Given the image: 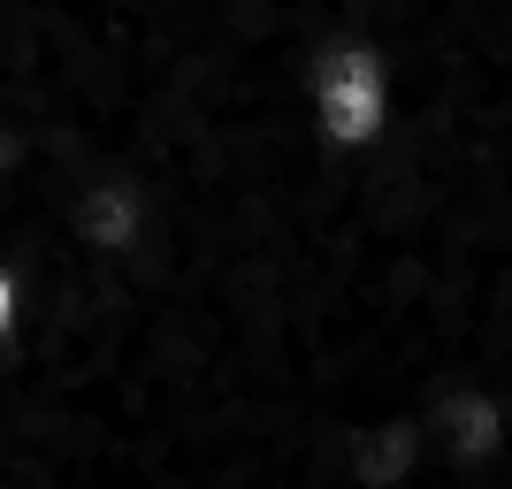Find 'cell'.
Returning <instances> with one entry per match:
<instances>
[{
    "label": "cell",
    "instance_id": "1",
    "mask_svg": "<svg viewBox=\"0 0 512 489\" xmlns=\"http://www.w3.org/2000/svg\"><path fill=\"white\" fill-rule=\"evenodd\" d=\"M321 115H329V138H344V146H360V138L383 130V69H375V54H329Z\"/></svg>",
    "mask_w": 512,
    "mask_h": 489
},
{
    "label": "cell",
    "instance_id": "2",
    "mask_svg": "<svg viewBox=\"0 0 512 489\" xmlns=\"http://www.w3.org/2000/svg\"><path fill=\"white\" fill-rule=\"evenodd\" d=\"M16 314H23V291H16V276L0 268V344L16 337Z\"/></svg>",
    "mask_w": 512,
    "mask_h": 489
}]
</instances>
